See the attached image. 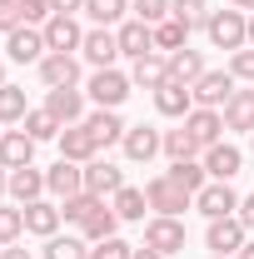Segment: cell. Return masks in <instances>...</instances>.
I'll return each instance as SVG.
<instances>
[{"label":"cell","instance_id":"6","mask_svg":"<svg viewBox=\"0 0 254 259\" xmlns=\"http://www.w3.org/2000/svg\"><path fill=\"white\" fill-rule=\"evenodd\" d=\"M120 150H125L130 164H150L155 155H164V130H155V125H130L125 140H120Z\"/></svg>","mask_w":254,"mask_h":259},{"label":"cell","instance_id":"51","mask_svg":"<svg viewBox=\"0 0 254 259\" xmlns=\"http://www.w3.org/2000/svg\"><path fill=\"white\" fill-rule=\"evenodd\" d=\"M229 5H234V10H244V15L254 10V0H229Z\"/></svg>","mask_w":254,"mask_h":259},{"label":"cell","instance_id":"46","mask_svg":"<svg viewBox=\"0 0 254 259\" xmlns=\"http://www.w3.org/2000/svg\"><path fill=\"white\" fill-rule=\"evenodd\" d=\"M55 5V15H75V10H85V0H50Z\"/></svg>","mask_w":254,"mask_h":259},{"label":"cell","instance_id":"24","mask_svg":"<svg viewBox=\"0 0 254 259\" xmlns=\"http://www.w3.org/2000/svg\"><path fill=\"white\" fill-rule=\"evenodd\" d=\"M164 80H170V60H164V55H140V60L130 65V85H140V90H150V95H155Z\"/></svg>","mask_w":254,"mask_h":259},{"label":"cell","instance_id":"19","mask_svg":"<svg viewBox=\"0 0 254 259\" xmlns=\"http://www.w3.org/2000/svg\"><path fill=\"white\" fill-rule=\"evenodd\" d=\"M80 125L90 130V140H95L100 150H105V145H120V140H125V130H130L125 120H120V110H90Z\"/></svg>","mask_w":254,"mask_h":259},{"label":"cell","instance_id":"43","mask_svg":"<svg viewBox=\"0 0 254 259\" xmlns=\"http://www.w3.org/2000/svg\"><path fill=\"white\" fill-rule=\"evenodd\" d=\"M229 75H234V80H244V85H254V45H244V50H234V55H229Z\"/></svg>","mask_w":254,"mask_h":259},{"label":"cell","instance_id":"55","mask_svg":"<svg viewBox=\"0 0 254 259\" xmlns=\"http://www.w3.org/2000/svg\"><path fill=\"white\" fill-rule=\"evenodd\" d=\"M0 135H5V125H0Z\"/></svg>","mask_w":254,"mask_h":259},{"label":"cell","instance_id":"39","mask_svg":"<svg viewBox=\"0 0 254 259\" xmlns=\"http://www.w3.org/2000/svg\"><path fill=\"white\" fill-rule=\"evenodd\" d=\"M100 204V194L90 190H80V194H70V199H60V214H65V225H85V214Z\"/></svg>","mask_w":254,"mask_h":259},{"label":"cell","instance_id":"54","mask_svg":"<svg viewBox=\"0 0 254 259\" xmlns=\"http://www.w3.org/2000/svg\"><path fill=\"white\" fill-rule=\"evenodd\" d=\"M249 150H254V130H249Z\"/></svg>","mask_w":254,"mask_h":259},{"label":"cell","instance_id":"42","mask_svg":"<svg viewBox=\"0 0 254 259\" xmlns=\"http://www.w3.org/2000/svg\"><path fill=\"white\" fill-rule=\"evenodd\" d=\"M50 15H55V5H50V0H20V25H35V30H40Z\"/></svg>","mask_w":254,"mask_h":259},{"label":"cell","instance_id":"41","mask_svg":"<svg viewBox=\"0 0 254 259\" xmlns=\"http://www.w3.org/2000/svg\"><path fill=\"white\" fill-rule=\"evenodd\" d=\"M130 254H135V244H125L120 234H110V239L90 244V259H130Z\"/></svg>","mask_w":254,"mask_h":259},{"label":"cell","instance_id":"4","mask_svg":"<svg viewBox=\"0 0 254 259\" xmlns=\"http://www.w3.org/2000/svg\"><path fill=\"white\" fill-rule=\"evenodd\" d=\"M234 85H239V80H234L229 70H204V75L190 85V95H194V105H199V110H224V105H229V95H234Z\"/></svg>","mask_w":254,"mask_h":259},{"label":"cell","instance_id":"52","mask_svg":"<svg viewBox=\"0 0 254 259\" xmlns=\"http://www.w3.org/2000/svg\"><path fill=\"white\" fill-rule=\"evenodd\" d=\"M249 45H254V10H249Z\"/></svg>","mask_w":254,"mask_h":259},{"label":"cell","instance_id":"22","mask_svg":"<svg viewBox=\"0 0 254 259\" xmlns=\"http://www.w3.org/2000/svg\"><path fill=\"white\" fill-rule=\"evenodd\" d=\"M85 190H90V194H100V199H105V194H115V190H125V169L95 155V160L85 164Z\"/></svg>","mask_w":254,"mask_h":259},{"label":"cell","instance_id":"9","mask_svg":"<svg viewBox=\"0 0 254 259\" xmlns=\"http://www.w3.org/2000/svg\"><path fill=\"white\" fill-rule=\"evenodd\" d=\"M194 209H199L204 220H224V214H234V209H239V194H234L229 180H209L204 190L194 194Z\"/></svg>","mask_w":254,"mask_h":259},{"label":"cell","instance_id":"21","mask_svg":"<svg viewBox=\"0 0 254 259\" xmlns=\"http://www.w3.org/2000/svg\"><path fill=\"white\" fill-rule=\"evenodd\" d=\"M180 125L199 140V150H209V145H220V135H224V115H220V110H199V105H194Z\"/></svg>","mask_w":254,"mask_h":259},{"label":"cell","instance_id":"40","mask_svg":"<svg viewBox=\"0 0 254 259\" xmlns=\"http://www.w3.org/2000/svg\"><path fill=\"white\" fill-rule=\"evenodd\" d=\"M130 15L145 25H159V20H170V0H130Z\"/></svg>","mask_w":254,"mask_h":259},{"label":"cell","instance_id":"20","mask_svg":"<svg viewBox=\"0 0 254 259\" xmlns=\"http://www.w3.org/2000/svg\"><path fill=\"white\" fill-rule=\"evenodd\" d=\"M155 110L164 115V120H185L194 110V95H190V85H180V80H164L155 90Z\"/></svg>","mask_w":254,"mask_h":259},{"label":"cell","instance_id":"25","mask_svg":"<svg viewBox=\"0 0 254 259\" xmlns=\"http://www.w3.org/2000/svg\"><path fill=\"white\" fill-rule=\"evenodd\" d=\"M110 209L120 214V225H145V209H150V199H145V190L125 185V190L110 194Z\"/></svg>","mask_w":254,"mask_h":259},{"label":"cell","instance_id":"50","mask_svg":"<svg viewBox=\"0 0 254 259\" xmlns=\"http://www.w3.org/2000/svg\"><path fill=\"white\" fill-rule=\"evenodd\" d=\"M234 259H254V239H244V249H239Z\"/></svg>","mask_w":254,"mask_h":259},{"label":"cell","instance_id":"30","mask_svg":"<svg viewBox=\"0 0 254 259\" xmlns=\"http://www.w3.org/2000/svg\"><path fill=\"white\" fill-rule=\"evenodd\" d=\"M45 259H90V239L85 234H50L45 239Z\"/></svg>","mask_w":254,"mask_h":259},{"label":"cell","instance_id":"35","mask_svg":"<svg viewBox=\"0 0 254 259\" xmlns=\"http://www.w3.org/2000/svg\"><path fill=\"white\" fill-rule=\"evenodd\" d=\"M190 45V30L180 25V20H159L155 25V55H175V50H185Z\"/></svg>","mask_w":254,"mask_h":259},{"label":"cell","instance_id":"49","mask_svg":"<svg viewBox=\"0 0 254 259\" xmlns=\"http://www.w3.org/2000/svg\"><path fill=\"white\" fill-rule=\"evenodd\" d=\"M0 194H10V169L0 164Z\"/></svg>","mask_w":254,"mask_h":259},{"label":"cell","instance_id":"12","mask_svg":"<svg viewBox=\"0 0 254 259\" xmlns=\"http://www.w3.org/2000/svg\"><path fill=\"white\" fill-rule=\"evenodd\" d=\"M25 209V234H40V239H50V234H60V199H30V204H20Z\"/></svg>","mask_w":254,"mask_h":259},{"label":"cell","instance_id":"27","mask_svg":"<svg viewBox=\"0 0 254 259\" xmlns=\"http://www.w3.org/2000/svg\"><path fill=\"white\" fill-rule=\"evenodd\" d=\"M115 229H120V214H115V209H110V204H105V199H100L95 209H90V214H85V225H80V234H85V239H90V244H100V239H110V234H115Z\"/></svg>","mask_w":254,"mask_h":259},{"label":"cell","instance_id":"16","mask_svg":"<svg viewBox=\"0 0 254 259\" xmlns=\"http://www.w3.org/2000/svg\"><path fill=\"white\" fill-rule=\"evenodd\" d=\"M115 35H120V55H130V60L155 55V25H145V20L130 15L125 25H115Z\"/></svg>","mask_w":254,"mask_h":259},{"label":"cell","instance_id":"34","mask_svg":"<svg viewBox=\"0 0 254 259\" xmlns=\"http://www.w3.org/2000/svg\"><path fill=\"white\" fill-rule=\"evenodd\" d=\"M85 15L95 20V25H125V15H130V0H85Z\"/></svg>","mask_w":254,"mask_h":259},{"label":"cell","instance_id":"26","mask_svg":"<svg viewBox=\"0 0 254 259\" xmlns=\"http://www.w3.org/2000/svg\"><path fill=\"white\" fill-rule=\"evenodd\" d=\"M40 194H45V169H35V164L10 169V199H15V204H30Z\"/></svg>","mask_w":254,"mask_h":259},{"label":"cell","instance_id":"29","mask_svg":"<svg viewBox=\"0 0 254 259\" xmlns=\"http://www.w3.org/2000/svg\"><path fill=\"white\" fill-rule=\"evenodd\" d=\"M164 60H170V80H180V85H194V80L204 75V55L190 50V45L175 50V55H164Z\"/></svg>","mask_w":254,"mask_h":259},{"label":"cell","instance_id":"37","mask_svg":"<svg viewBox=\"0 0 254 259\" xmlns=\"http://www.w3.org/2000/svg\"><path fill=\"white\" fill-rule=\"evenodd\" d=\"M170 180H175V185H185L190 194H199L204 185H209V169H204L199 160H180V164H170Z\"/></svg>","mask_w":254,"mask_h":259},{"label":"cell","instance_id":"7","mask_svg":"<svg viewBox=\"0 0 254 259\" xmlns=\"http://www.w3.org/2000/svg\"><path fill=\"white\" fill-rule=\"evenodd\" d=\"M185 220H175V214H155L150 225H145V244L159 249V254H185Z\"/></svg>","mask_w":254,"mask_h":259},{"label":"cell","instance_id":"5","mask_svg":"<svg viewBox=\"0 0 254 259\" xmlns=\"http://www.w3.org/2000/svg\"><path fill=\"white\" fill-rule=\"evenodd\" d=\"M5 55L15 65H40L50 55V45H45V30H35V25H15V30L5 35Z\"/></svg>","mask_w":254,"mask_h":259},{"label":"cell","instance_id":"56","mask_svg":"<svg viewBox=\"0 0 254 259\" xmlns=\"http://www.w3.org/2000/svg\"><path fill=\"white\" fill-rule=\"evenodd\" d=\"M215 259H224V254H215Z\"/></svg>","mask_w":254,"mask_h":259},{"label":"cell","instance_id":"31","mask_svg":"<svg viewBox=\"0 0 254 259\" xmlns=\"http://www.w3.org/2000/svg\"><path fill=\"white\" fill-rule=\"evenodd\" d=\"M209 0H170V20H180L185 30H204V20H209Z\"/></svg>","mask_w":254,"mask_h":259},{"label":"cell","instance_id":"1","mask_svg":"<svg viewBox=\"0 0 254 259\" xmlns=\"http://www.w3.org/2000/svg\"><path fill=\"white\" fill-rule=\"evenodd\" d=\"M204 35H209V45H215V50H229V55H234V50H244V45H249V15H244V10H234V5H229V10H209Z\"/></svg>","mask_w":254,"mask_h":259},{"label":"cell","instance_id":"44","mask_svg":"<svg viewBox=\"0 0 254 259\" xmlns=\"http://www.w3.org/2000/svg\"><path fill=\"white\" fill-rule=\"evenodd\" d=\"M20 25V0H0V35H10Z\"/></svg>","mask_w":254,"mask_h":259},{"label":"cell","instance_id":"47","mask_svg":"<svg viewBox=\"0 0 254 259\" xmlns=\"http://www.w3.org/2000/svg\"><path fill=\"white\" fill-rule=\"evenodd\" d=\"M0 259H30V249H20V244H5V249H0Z\"/></svg>","mask_w":254,"mask_h":259},{"label":"cell","instance_id":"10","mask_svg":"<svg viewBox=\"0 0 254 259\" xmlns=\"http://www.w3.org/2000/svg\"><path fill=\"white\" fill-rule=\"evenodd\" d=\"M80 55L95 65V70H115V60H120V35L110 30V25H95V30H85V45H80Z\"/></svg>","mask_w":254,"mask_h":259},{"label":"cell","instance_id":"38","mask_svg":"<svg viewBox=\"0 0 254 259\" xmlns=\"http://www.w3.org/2000/svg\"><path fill=\"white\" fill-rule=\"evenodd\" d=\"M20 234H25V209L0 204V244H20Z\"/></svg>","mask_w":254,"mask_h":259},{"label":"cell","instance_id":"17","mask_svg":"<svg viewBox=\"0 0 254 259\" xmlns=\"http://www.w3.org/2000/svg\"><path fill=\"white\" fill-rule=\"evenodd\" d=\"M204 169H209V180H234V175L244 169V150L229 145V140H220V145L204 150Z\"/></svg>","mask_w":254,"mask_h":259},{"label":"cell","instance_id":"18","mask_svg":"<svg viewBox=\"0 0 254 259\" xmlns=\"http://www.w3.org/2000/svg\"><path fill=\"white\" fill-rule=\"evenodd\" d=\"M55 145H60V160H70V164H90L100 155V145L90 140V130H85V125H65Z\"/></svg>","mask_w":254,"mask_h":259},{"label":"cell","instance_id":"48","mask_svg":"<svg viewBox=\"0 0 254 259\" xmlns=\"http://www.w3.org/2000/svg\"><path fill=\"white\" fill-rule=\"evenodd\" d=\"M130 259H164V254H159V249H150V244H140V249H135Z\"/></svg>","mask_w":254,"mask_h":259},{"label":"cell","instance_id":"14","mask_svg":"<svg viewBox=\"0 0 254 259\" xmlns=\"http://www.w3.org/2000/svg\"><path fill=\"white\" fill-rule=\"evenodd\" d=\"M45 110L60 120V125H80L90 110H85V90L70 85V90H45Z\"/></svg>","mask_w":254,"mask_h":259},{"label":"cell","instance_id":"57","mask_svg":"<svg viewBox=\"0 0 254 259\" xmlns=\"http://www.w3.org/2000/svg\"><path fill=\"white\" fill-rule=\"evenodd\" d=\"M0 249H5V244H0Z\"/></svg>","mask_w":254,"mask_h":259},{"label":"cell","instance_id":"8","mask_svg":"<svg viewBox=\"0 0 254 259\" xmlns=\"http://www.w3.org/2000/svg\"><path fill=\"white\" fill-rule=\"evenodd\" d=\"M244 239H249V229L239 225V214H224V220H209V229H204V244L215 249V254L234 259L239 249H244Z\"/></svg>","mask_w":254,"mask_h":259},{"label":"cell","instance_id":"32","mask_svg":"<svg viewBox=\"0 0 254 259\" xmlns=\"http://www.w3.org/2000/svg\"><path fill=\"white\" fill-rule=\"evenodd\" d=\"M30 105H25V90L20 85H0V125H25Z\"/></svg>","mask_w":254,"mask_h":259},{"label":"cell","instance_id":"13","mask_svg":"<svg viewBox=\"0 0 254 259\" xmlns=\"http://www.w3.org/2000/svg\"><path fill=\"white\" fill-rule=\"evenodd\" d=\"M40 30H45V45H50V50H60V55H75V50L85 45V30H80V20H75V15H50Z\"/></svg>","mask_w":254,"mask_h":259},{"label":"cell","instance_id":"2","mask_svg":"<svg viewBox=\"0 0 254 259\" xmlns=\"http://www.w3.org/2000/svg\"><path fill=\"white\" fill-rule=\"evenodd\" d=\"M145 199H150V209H155V214H175V220L194 204V194L185 190V185H175V180H170V169L155 175V180L145 185Z\"/></svg>","mask_w":254,"mask_h":259},{"label":"cell","instance_id":"36","mask_svg":"<svg viewBox=\"0 0 254 259\" xmlns=\"http://www.w3.org/2000/svg\"><path fill=\"white\" fill-rule=\"evenodd\" d=\"M20 130H25L35 145H40V140H60V130H65V125L50 115V110H45V105H40V110H30V115H25V125H20Z\"/></svg>","mask_w":254,"mask_h":259},{"label":"cell","instance_id":"33","mask_svg":"<svg viewBox=\"0 0 254 259\" xmlns=\"http://www.w3.org/2000/svg\"><path fill=\"white\" fill-rule=\"evenodd\" d=\"M164 155H170V164H180V160H194V155H204V150H199V140H194L190 130L180 125V130H164Z\"/></svg>","mask_w":254,"mask_h":259},{"label":"cell","instance_id":"11","mask_svg":"<svg viewBox=\"0 0 254 259\" xmlns=\"http://www.w3.org/2000/svg\"><path fill=\"white\" fill-rule=\"evenodd\" d=\"M35 70H40V85H45V90H70V85H80V60H75V55H60V50H50Z\"/></svg>","mask_w":254,"mask_h":259},{"label":"cell","instance_id":"23","mask_svg":"<svg viewBox=\"0 0 254 259\" xmlns=\"http://www.w3.org/2000/svg\"><path fill=\"white\" fill-rule=\"evenodd\" d=\"M0 164H5V169L35 164V140L25 135V130H5V135H0Z\"/></svg>","mask_w":254,"mask_h":259},{"label":"cell","instance_id":"28","mask_svg":"<svg viewBox=\"0 0 254 259\" xmlns=\"http://www.w3.org/2000/svg\"><path fill=\"white\" fill-rule=\"evenodd\" d=\"M220 115H224V130H254V90H234Z\"/></svg>","mask_w":254,"mask_h":259},{"label":"cell","instance_id":"45","mask_svg":"<svg viewBox=\"0 0 254 259\" xmlns=\"http://www.w3.org/2000/svg\"><path fill=\"white\" fill-rule=\"evenodd\" d=\"M234 214H239V225H244V229H254V194L239 199V209H234Z\"/></svg>","mask_w":254,"mask_h":259},{"label":"cell","instance_id":"15","mask_svg":"<svg viewBox=\"0 0 254 259\" xmlns=\"http://www.w3.org/2000/svg\"><path fill=\"white\" fill-rule=\"evenodd\" d=\"M85 190V164H70V160H55L45 169V194H55V199H70V194Z\"/></svg>","mask_w":254,"mask_h":259},{"label":"cell","instance_id":"53","mask_svg":"<svg viewBox=\"0 0 254 259\" xmlns=\"http://www.w3.org/2000/svg\"><path fill=\"white\" fill-rule=\"evenodd\" d=\"M0 85H10V80H5V60H0Z\"/></svg>","mask_w":254,"mask_h":259},{"label":"cell","instance_id":"3","mask_svg":"<svg viewBox=\"0 0 254 259\" xmlns=\"http://www.w3.org/2000/svg\"><path fill=\"white\" fill-rule=\"evenodd\" d=\"M130 75H120V70H95L90 80H85V95L95 100V110H120L130 100Z\"/></svg>","mask_w":254,"mask_h":259}]
</instances>
